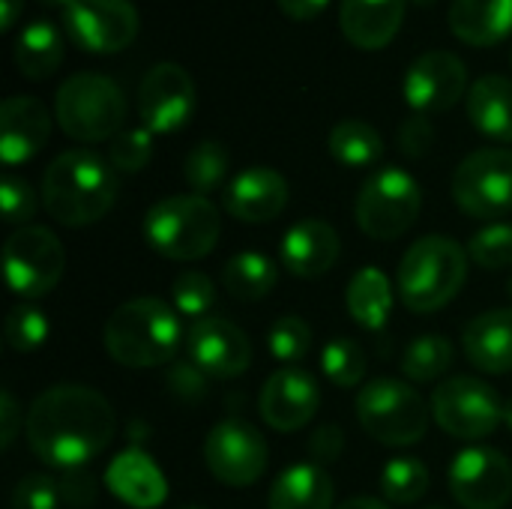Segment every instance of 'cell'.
Masks as SVG:
<instances>
[{"label": "cell", "instance_id": "cell-38", "mask_svg": "<svg viewBox=\"0 0 512 509\" xmlns=\"http://www.w3.org/2000/svg\"><path fill=\"white\" fill-rule=\"evenodd\" d=\"M48 318L36 309V306H15L9 315H6V345L15 351V354H27V351H36L45 339H48Z\"/></svg>", "mask_w": 512, "mask_h": 509}, {"label": "cell", "instance_id": "cell-46", "mask_svg": "<svg viewBox=\"0 0 512 509\" xmlns=\"http://www.w3.org/2000/svg\"><path fill=\"white\" fill-rule=\"evenodd\" d=\"M60 495H63V504L69 507H87L96 498V480L81 468L66 471V477L60 480Z\"/></svg>", "mask_w": 512, "mask_h": 509}, {"label": "cell", "instance_id": "cell-34", "mask_svg": "<svg viewBox=\"0 0 512 509\" xmlns=\"http://www.w3.org/2000/svg\"><path fill=\"white\" fill-rule=\"evenodd\" d=\"M228 162H231V159H228L225 144L207 138V141H198V144L186 153L183 177H186V183H189L198 195H207V192H213V189L225 180Z\"/></svg>", "mask_w": 512, "mask_h": 509}, {"label": "cell", "instance_id": "cell-53", "mask_svg": "<svg viewBox=\"0 0 512 509\" xmlns=\"http://www.w3.org/2000/svg\"><path fill=\"white\" fill-rule=\"evenodd\" d=\"M417 6H429V3H435V0H414Z\"/></svg>", "mask_w": 512, "mask_h": 509}, {"label": "cell", "instance_id": "cell-24", "mask_svg": "<svg viewBox=\"0 0 512 509\" xmlns=\"http://www.w3.org/2000/svg\"><path fill=\"white\" fill-rule=\"evenodd\" d=\"M462 348L471 366L486 375L512 372V309L477 315L462 333Z\"/></svg>", "mask_w": 512, "mask_h": 509}, {"label": "cell", "instance_id": "cell-19", "mask_svg": "<svg viewBox=\"0 0 512 509\" xmlns=\"http://www.w3.org/2000/svg\"><path fill=\"white\" fill-rule=\"evenodd\" d=\"M288 204V180L276 168L252 165L225 189V210L249 225L273 222Z\"/></svg>", "mask_w": 512, "mask_h": 509}, {"label": "cell", "instance_id": "cell-28", "mask_svg": "<svg viewBox=\"0 0 512 509\" xmlns=\"http://www.w3.org/2000/svg\"><path fill=\"white\" fill-rule=\"evenodd\" d=\"M63 51H66V45H63L60 30L51 21L36 18L15 39V51L12 54H15V66H18V72L24 78L42 81V78H48V75H54L60 69Z\"/></svg>", "mask_w": 512, "mask_h": 509}, {"label": "cell", "instance_id": "cell-16", "mask_svg": "<svg viewBox=\"0 0 512 509\" xmlns=\"http://www.w3.org/2000/svg\"><path fill=\"white\" fill-rule=\"evenodd\" d=\"M468 87V69L462 63V57H456L453 51H426L420 54L402 81V93L405 102L417 111V114H441L450 111Z\"/></svg>", "mask_w": 512, "mask_h": 509}, {"label": "cell", "instance_id": "cell-47", "mask_svg": "<svg viewBox=\"0 0 512 509\" xmlns=\"http://www.w3.org/2000/svg\"><path fill=\"white\" fill-rule=\"evenodd\" d=\"M27 420L21 417V408L15 402V396L9 390L0 393V447L9 450L18 438V429L24 426Z\"/></svg>", "mask_w": 512, "mask_h": 509}, {"label": "cell", "instance_id": "cell-23", "mask_svg": "<svg viewBox=\"0 0 512 509\" xmlns=\"http://www.w3.org/2000/svg\"><path fill=\"white\" fill-rule=\"evenodd\" d=\"M105 486L114 498L135 509H156L168 498V483L159 465L144 450H123L105 471Z\"/></svg>", "mask_w": 512, "mask_h": 509}, {"label": "cell", "instance_id": "cell-33", "mask_svg": "<svg viewBox=\"0 0 512 509\" xmlns=\"http://www.w3.org/2000/svg\"><path fill=\"white\" fill-rule=\"evenodd\" d=\"M381 492L390 504H417L429 492V468L414 456H396L381 471Z\"/></svg>", "mask_w": 512, "mask_h": 509}, {"label": "cell", "instance_id": "cell-51", "mask_svg": "<svg viewBox=\"0 0 512 509\" xmlns=\"http://www.w3.org/2000/svg\"><path fill=\"white\" fill-rule=\"evenodd\" d=\"M36 3H42V6H48V9H66L72 0H36Z\"/></svg>", "mask_w": 512, "mask_h": 509}, {"label": "cell", "instance_id": "cell-6", "mask_svg": "<svg viewBox=\"0 0 512 509\" xmlns=\"http://www.w3.org/2000/svg\"><path fill=\"white\" fill-rule=\"evenodd\" d=\"M141 231L159 255L198 261L216 249L219 213L204 195H171L147 210Z\"/></svg>", "mask_w": 512, "mask_h": 509}, {"label": "cell", "instance_id": "cell-45", "mask_svg": "<svg viewBox=\"0 0 512 509\" xmlns=\"http://www.w3.org/2000/svg\"><path fill=\"white\" fill-rule=\"evenodd\" d=\"M309 453H312L315 465L339 462V456L345 453V435H342V429L339 426H321L309 438Z\"/></svg>", "mask_w": 512, "mask_h": 509}, {"label": "cell", "instance_id": "cell-48", "mask_svg": "<svg viewBox=\"0 0 512 509\" xmlns=\"http://www.w3.org/2000/svg\"><path fill=\"white\" fill-rule=\"evenodd\" d=\"M276 3L294 21H312V18H318L327 9L330 0H276Z\"/></svg>", "mask_w": 512, "mask_h": 509}, {"label": "cell", "instance_id": "cell-1", "mask_svg": "<svg viewBox=\"0 0 512 509\" xmlns=\"http://www.w3.org/2000/svg\"><path fill=\"white\" fill-rule=\"evenodd\" d=\"M27 444L48 468L75 471L96 459L117 432L111 402L84 384H57L27 411Z\"/></svg>", "mask_w": 512, "mask_h": 509}, {"label": "cell", "instance_id": "cell-22", "mask_svg": "<svg viewBox=\"0 0 512 509\" xmlns=\"http://www.w3.org/2000/svg\"><path fill=\"white\" fill-rule=\"evenodd\" d=\"M405 21V0H342L339 27L363 51L387 48Z\"/></svg>", "mask_w": 512, "mask_h": 509}, {"label": "cell", "instance_id": "cell-2", "mask_svg": "<svg viewBox=\"0 0 512 509\" xmlns=\"http://www.w3.org/2000/svg\"><path fill=\"white\" fill-rule=\"evenodd\" d=\"M39 195L60 225H93L117 201V168L93 150H66L45 168Z\"/></svg>", "mask_w": 512, "mask_h": 509}, {"label": "cell", "instance_id": "cell-43", "mask_svg": "<svg viewBox=\"0 0 512 509\" xmlns=\"http://www.w3.org/2000/svg\"><path fill=\"white\" fill-rule=\"evenodd\" d=\"M435 144V129L426 120V114H414L399 126V147L411 159H423Z\"/></svg>", "mask_w": 512, "mask_h": 509}, {"label": "cell", "instance_id": "cell-52", "mask_svg": "<svg viewBox=\"0 0 512 509\" xmlns=\"http://www.w3.org/2000/svg\"><path fill=\"white\" fill-rule=\"evenodd\" d=\"M504 423H507V426L512 429V399L507 402V405H504Z\"/></svg>", "mask_w": 512, "mask_h": 509}, {"label": "cell", "instance_id": "cell-17", "mask_svg": "<svg viewBox=\"0 0 512 509\" xmlns=\"http://www.w3.org/2000/svg\"><path fill=\"white\" fill-rule=\"evenodd\" d=\"M186 351H189V360L207 378H219V381H231L243 375L252 363L249 336L237 324L216 318V315L192 321L186 333Z\"/></svg>", "mask_w": 512, "mask_h": 509}, {"label": "cell", "instance_id": "cell-13", "mask_svg": "<svg viewBox=\"0 0 512 509\" xmlns=\"http://www.w3.org/2000/svg\"><path fill=\"white\" fill-rule=\"evenodd\" d=\"M195 114V81L180 63H156L138 84V117L153 135L177 132Z\"/></svg>", "mask_w": 512, "mask_h": 509}, {"label": "cell", "instance_id": "cell-20", "mask_svg": "<svg viewBox=\"0 0 512 509\" xmlns=\"http://www.w3.org/2000/svg\"><path fill=\"white\" fill-rule=\"evenodd\" d=\"M51 135L48 108L33 96H9L0 105V156L6 165L33 159Z\"/></svg>", "mask_w": 512, "mask_h": 509}, {"label": "cell", "instance_id": "cell-40", "mask_svg": "<svg viewBox=\"0 0 512 509\" xmlns=\"http://www.w3.org/2000/svg\"><path fill=\"white\" fill-rule=\"evenodd\" d=\"M150 156H153V132L144 126L141 129H123L108 147V162L126 174L141 171L150 162Z\"/></svg>", "mask_w": 512, "mask_h": 509}, {"label": "cell", "instance_id": "cell-30", "mask_svg": "<svg viewBox=\"0 0 512 509\" xmlns=\"http://www.w3.org/2000/svg\"><path fill=\"white\" fill-rule=\"evenodd\" d=\"M279 282V270L267 255L258 252H240L234 255L222 270V285L234 300L258 303L264 300Z\"/></svg>", "mask_w": 512, "mask_h": 509}, {"label": "cell", "instance_id": "cell-55", "mask_svg": "<svg viewBox=\"0 0 512 509\" xmlns=\"http://www.w3.org/2000/svg\"><path fill=\"white\" fill-rule=\"evenodd\" d=\"M183 509H201V507H183Z\"/></svg>", "mask_w": 512, "mask_h": 509}, {"label": "cell", "instance_id": "cell-4", "mask_svg": "<svg viewBox=\"0 0 512 509\" xmlns=\"http://www.w3.org/2000/svg\"><path fill=\"white\" fill-rule=\"evenodd\" d=\"M468 279V252L441 234L417 240L399 264V297L402 303L417 312H438L444 309Z\"/></svg>", "mask_w": 512, "mask_h": 509}, {"label": "cell", "instance_id": "cell-32", "mask_svg": "<svg viewBox=\"0 0 512 509\" xmlns=\"http://www.w3.org/2000/svg\"><path fill=\"white\" fill-rule=\"evenodd\" d=\"M453 363V345L447 336L441 333H426V336H417L405 357H402V372L417 381V384H429L435 378H441Z\"/></svg>", "mask_w": 512, "mask_h": 509}, {"label": "cell", "instance_id": "cell-10", "mask_svg": "<svg viewBox=\"0 0 512 509\" xmlns=\"http://www.w3.org/2000/svg\"><path fill=\"white\" fill-rule=\"evenodd\" d=\"M432 417L459 441H483L504 423V405L486 381L456 375L435 387Z\"/></svg>", "mask_w": 512, "mask_h": 509}, {"label": "cell", "instance_id": "cell-50", "mask_svg": "<svg viewBox=\"0 0 512 509\" xmlns=\"http://www.w3.org/2000/svg\"><path fill=\"white\" fill-rule=\"evenodd\" d=\"M336 509H390L384 507V501H378V498H351V501H345L342 507Z\"/></svg>", "mask_w": 512, "mask_h": 509}, {"label": "cell", "instance_id": "cell-42", "mask_svg": "<svg viewBox=\"0 0 512 509\" xmlns=\"http://www.w3.org/2000/svg\"><path fill=\"white\" fill-rule=\"evenodd\" d=\"M60 504H63L60 480L45 474H30L18 480L12 492V509H57Z\"/></svg>", "mask_w": 512, "mask_h": 509}, {"label": "cell", "instance_id": "cell-25", "mask_svg": "<svg viewBox=\"0 0 512 509\" xmlns=\"http://www.w3.org/2000/svg\"><path fill=\"white\" fill-rule=\"evenodd\" d=\"M450 30L465 45H498L512 33V0H453Z\"/></svg>", "mask_w": 512, "mask_h": 509}, {"label": "cell", "instance_id": "cell-31", "mask_svg": "<svg viewBox=\"0 0 512 509\" xmlns=\"http://www.w3.org/2000/svg\"><path fill=\"white\" fill-rule=\"evenodd\" d=\"M330 156L348 168H366L375 165L384 156V141L378 129L366 120H342L330 129L327 138Z\"/></svg>", "mask_w": 512, "mask_h": 509}, {"label": "cell", "instance_id": "cell-18", "mask_svg": "<svg viewBox=\"0 0 512 509\" xmlns=\"http://www.w3.org/2000/svg\"><path fill=\"white\" fill-rule=\"evenodd\" d=\"M318 402H321V393H318L315 378L297 366H285L267 378L261 399H258V411L270 429L300 432L303 426L312 423Z\"/></svg>", "mask_w": 512, "mask_h": 509}, {"label": "cell", "instance_id": "cell-8", "mask_svg": "<svg viewBox=\"0 0 512 509\" xmlns=\"http://www.w3.org/2000/svg\"><path fill=\"white\" fill-rule=\"evenodd\" d=\"M420 207H423V192L417 180L408 171L387 165L372 177H366V183L360 186L354 219L360 231L369 234L372 240H396L414 228Z\"/></svg>", "mask_w": 512, "mask_h": 509}, {"label": "cell", "instance_id": "cell-27", "mask_svg": "<svg viewBox=\"0 0 512 509\" xmlns=\"http://www.w3.org/2000/svg\"><path fill=\"white\" fill-rule=\"evenodd\" d=\"M333 498H336V489H333L330 474L321 465L306 462V465H294V468H288V471L279 474V480L270 489L267 507L333 509Z\"/></svg>", "mask_w": 512, "mask_h": 509}, {"label": "cell", "instance_id": "cell-9", "mask_svg": "<svg viewBox=\"0 0 512 509\" xmlns=\"http://www.w3.org/2000/svg\"><path fill=\"white\" fill-rule=\"evenodd\" d=\"M66 252L54 231L42 225H24L3 243V273L12 294L39 300L51 294L63 276Z\"/></svg>", "mask_w": 512, "mask_h": 509}, {"label": "cell", "instance_id": "cell-54", "mask_svg": "<svg viewBox=\"0 0 512 509\" xmlns=\"http://www.w3.org/2000/svg\"><path fill=\"white\" fill-rule=\"evenodd\" d=\"M510 297H512V276H510Z\"/></svg>", "mask_w": 512, "mask_h": 509}, {"label": "cell", "instance_id": "cell-37", "mask_svg": "<svg viewBox=\"0 0 512 509\" xmlns=\"http://www.w3.org/2000/svg\"><path fill=\"white\" fill-rule=\"evenodd\" d=\"M267 345H270V354L279 363H288V366L300 363L312 348V327L297 315H285L270 327Z\"/></svg>", "mask_w": 512, "mask_h": 509}, {"label": "cell", "instance_id": "cell-35", "mask_svg": "<svg viewBox=\"0 0 512 509\" xmlns=\"http://www.w3.org/2000/svg\"><path fill=\"white\" fill-rule=\"evenodd\" d=\"M321 366L336 387H354L366 375V354L351 336H339L327 342L321 354Z\"/></svg>", "mask_w": 512, "mask_h": 509}, {"label": "cell", "instance_id": "cell-39", "mask_svg": "<svg viewBox=\"0 0 512 509\" xmlns=\"http://www.w3.org/2000/svg\"><path fill=\"white\" fill-rule=\"evenodd\" d=\"M471 261L483 270H504L512 264V225H489L477 231L468 243Z\"/></svg>", "mask_w": 512, "mask_h": 509}, {"label": "cell", "instance_id": "cell-15", "mask_svg": "<svg viewBox=\"0 0 512 509\" xmlns=\"http://www.w3.org/2000/svg\"><path fill=\"white\" fill-rule=\"evenodd\" d=\"M450 492L465 509H504L512 498V465L492 447H468L450 465Z\"/></svg>", "mask_w": 512, "mask_h": 509}, {"label": "cell", "instance_id": "cell-41", "mask_svg": "<svg viewBox=\"0 0 512 509\" xmlns=\"http://www.w3.org/2000/svg\"><path fill=\"white\" fill-rule=\"evenodd\" d=\"M0 204H3V219L9 225H27L33 216H36V192L27 180L15 177V174H6L3 183H0Z\"/></svg>", "mask_w": 512, "mask_h": 509}, {"label": "cell", "instance_id": "cell-56", "mask_svg": "<svg viewBox=\"0 0 512 509\" xmlns=\"http://www.w3.org/2000/svg\"><path fill=\"white\" fill-rule=\"evenodd\" d=\"M432 509H441V507H432Z\"/></svg>", "mask_w": 512, "mask_h": 509}, {"label": "cell", "instance_id": "cell-5", "mask_svg": "<svg viewBox=\"0 0 512 509\" xmlns=\"http://www.w3.org/2000/svg\"><path fill=\"white\" fill-rule=\"evenodd\" d=\"M54 114L60 129L75 141H114L126 120V96L108 75L75 72L57 87Z\"/></svg>", "mask_w": 512, "mask_h": 509}, {"label": "cell", "instance_id": "cell-7", "mask_svg": "<svg viewBox=\"0 0 512 509\" xmlns=\"http://www.w3.org/2000/svg\"><path fill=\"white\" fill-rule=\"evenodd\" d=\"M354 408L366 435L384 447H411L420 444L429 432L426 399L396 378H378L366 384Z\"/></svg>", "mask_w": 512, "mask_h": 509}, {"label": "cell", "instance_id": "cell-26", "mask_svg": "<svg viewBox=\"0 0 512 509\" xmlns=\"http://www.w3.org/2000/svg\"><path fill=\"white\" fill-rule=\"evenodd\" d=\"M468 117L492 141L512 144V81L504 75H483L468 90Z\"/></svg>", "mask_w": 512, "mask_h": 509}, {"label": "cell", "instance_id": "cell-49", "mask_svg": "<svg viewBox=\"0 0 512 509\" xmlns=\"http://www.w3.org/2000/svg\"><path fill=\"white\" fill-rule=\"evenodd\" d=\"M24 9V0H0V30H12Z\"/></svg>", "mask_w": 512, "mask_h": 509}, {"label": "cell", "instance_id": "cell-29", "mask_svg": "<svg viewBox=\"0 0 512 509\" xmlns=\"http://www.w3.org/2000/svg\"><path fill=\"white\" fill-rule=\"evenodd\" d=\"M345 303H348V312L351 318L378 333L387 327L390 321V312H393V288H390V279L378 270V267H363L351 276L348 282V294H345Z\"/></svg>", "mask_w": 512, "mask_h": 509}, {"label": "cell", "instance_id": "cell-14", "mask_svg": "<svg viewBox=\"0 0 512 509\" xmlns=\"http://www.w3.org/2000/svg\"><path fill=\"white\" fill-rule=\"evenodd\" d=\"M66 33L93 54H114L138 36V9L132 0H72L63 9Z\"/></svg>", "mask_w": 512, "mask_h": 509}, {"label": "cell", "instance_id": "cell-11", "mask_svg": "<svg viewBox=\"0 0 512 509\" xmlns=\"http://www.w3.org/2000/svg\"><path fill=\"white\" fill-rule=\"evenodd\" d=\"M453 198L474 219L512 213V150L483 147L465 156L453 174Z\"/></svg>", "mask_w": 512, "mask_h": 509}, {"label": "cell", "instance_id": "cell-44", "mask_svg": "<svg viewBox=\"0 0 512 509\" xmlns=\"http://www.w3.org/2000/svg\"><path fill=\"white\" fill-rule=\"evenodd\" d=\"M168 387L174 396H180L183 402H192V399H201L207 384H204V372L195 366V363H177L171 366L168 372Z\"/></svg>", "mask_w": 512, "mask_h": 509}, {"label": "cell", "instance_id": "cell-12", "mask_svg": "<svg viewBox=\"0 0 512 509\" xmlns=\"http://www.w3.org/2000/svg\"><path fill=\"white\" fill-rule=\"evenodd\" d=\"M267 456L270 453L261 432L246 420L216 423L204 444V462L210 474L231 489H246L258 483L267 471Z\"/></svg>", "mask_w": 512, "mask_h": 509}, {"label": "cell", "instance_id": "cell-21", "mask_svg": "<svg viewBox=\"0 0 512 509\" xmlns=\"http://www.w3.org/2000/svg\"><path fill=\"white\" fill-rule=\"evenodd\" d=\"M339 258V234L324 219H303L282 237V264L300 279H318Z\"/></svg>", "mask_w": 512, "mask_h": 509}, {"label": "cell", "instance_id": "cell-3", "mask_svg": "<svg viewBox=\"0 0 512 509\" xmlns=\"http://www.w3.org/2000/svg\"><path fill=\"white\" fill-rule=\"evenodd\" d=\"M183 330L177 312L156 297L117 306L105 324V351L126 369H153L174 360Z\"/></svg>", "mask_w": 512, "mask_h": 509}, {"label": "cell", "instance_id": "cell-36", "mask_svg": "<svg viewBox=\"0 0 512 509\" xmlns=\"http://www.w3.org/2000/svg\"><path fill=\"white\" fill-rule=\"evenodd\" d=\"M171 300H174V309L192 321H201V318H210L213 306H216V288L213 282L198 273V270H186L174 279L171 285Z\"/></svg>", "mask_w": 512, "mask_h": 509}]
</instances>
